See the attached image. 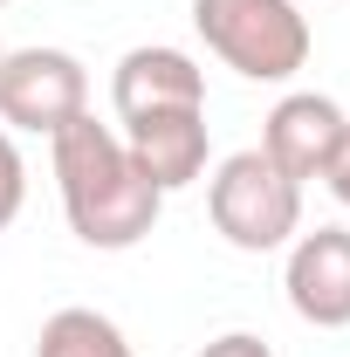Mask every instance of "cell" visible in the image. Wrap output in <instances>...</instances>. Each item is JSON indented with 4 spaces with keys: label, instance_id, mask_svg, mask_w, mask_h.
Returning a JSON list of instances; mask_svg holds the SVG:
<instances>
[{
    "label": "cell",
    "instance_id": "1",
    "mask_svg": "<svg viewBox=\"0 0 350 357\" xmlns=\"http://www.w3.org/2000/svg\"><path fill=\"white\" fill-rule=\"evenodd\" d=\"M55 185H62L76 241H89V248H131V241H144L158 227V206H165V192L144 178L131 144L117 131H103L89 110L55 131Z\"/></svg>",
    "mask_w": 350,
    "mask_h": 357
},
{
    "label": "cell",
    "instance_id": "2",
    "mask_svg": "<svg viewBox=\"0 0 350 357\" xmlns=\"http://www.w3.org/2000/svg\"><path fill=\"white\" fill-rule=\"evenodd\" d=\"M192 21L220 62L254 83H282L309 62V21L296 0H192Z\"/></svg>",
    "mask_w": 350,
    "mask_h": 357
},
{
    "label": "cell",
    "instance_id": "3",
    "mask_svg": "<svg viewBox=\"0 0 350 357\" xmlns=\"http://www.w3.org/2000/svg\"><path fill=\"white\" fill-rule=\"evenodd\" d=\"M206 206H213V227L234 248L268 255L303 220V185L282 172L268 151H234V158H220L213 185H206Z\"/></svg>",
    "mask_w": 350,
    "mask_h": 357
},
{
    "label": "cell",
    "instance_id": "4",
    "mask_svg": "<svg viewBox=\"0 0 350 357\" xmlns=\"http://www.w3.org/2000/svg\"><path fill=\"white\" fill-rule=\"evenodd\" d=\"M89 103V76L69 48H14L0 55V117L21 131H62Z\"/></svg>",
    "mask_w": 350,
    "mask_h": 357
},
{
    "label": "cell",
    "instance_id": "5",
    "mask_svg": "<svg viewBox=\"0 0 350 357\" xmlns=\"http://www.w3.org/2000/svg\"><path fill=\"white\" fill-rule=\"evenodd\" d=\"M124 144H131V158L144 165V178L158 185V192H172V185H192V178L206 172V110L199 103H172V110H144V117H124Z\"/></svg>",
    "mask_w": 350,
    "mask_h": 357
},
{
    "label": "cell",
    "instance_id": "6",
    "mask_svg": "<svg viewBox=\"0 0 350 357\" xmlns=\"http://www.w3.org/2000/svg\"><path fill=\"white\" fill-rule=\"evenodd\" d=\"M344 110L330 103V96H316V89H296V96H282L275 110H268V131H261V151L282 165V172L296 178H323L330 165V151H337V137H344Z\"/></svg>",
    "mask_w": 350,
    "mask_h": 357
},
{
    "label": "cell",
    "instance_id": "7",
    "mask_svg": "<svg viewBox=\"0 0 350 357\" xmlns=\"http://www.w3.org/2000/svg\"><path fill=\"white\" fill-rule=\"evenodd\" d=\"M289 303L296 316L344 330L350 323V227H316L289 255Z\"/></svg>",
    "mask_w": 350,
    "mask_h": 357
},
{
    "label": "cell",
    "instance_id": "8",
    "mask_svg": "<svg viewBox=\"0 0 350 357\" xmlns=\"http://www.w3.org/2000/svg\"><path fill=\"white\" fill-rule=\"evenodd\" d=\"M172 103H199L206 110V76L185 48H131L117 62V117H144V110H172Z\"/></svg>",
    "mask_w": 350,
    "mask_h": 357
},
{
    "label": "cell",
    "instance_id": "9",
    "mask_svg": "<svg viewBox=\"0 0 350 357\" xmlns=\"http://www.w3.org/2000/svg\"><path fill=\"white\" fill-rule=\"evenodd\" d=\"M35 357H131V344L96 310H55L35 337Z\"/></svg>",
    "mask_w": 350,
    "mask_h": 357
},
{
    "label": "cell",
    "instance_id": "10",
    "mask_svg": "<svg viewBox=\"0 0 350 357\" xmlns=\"http://www.w3.org/2000/svg\"><path fill=\"white\" fill-rule=\"evenodd\" d=\"M21 192H28V172H21V151H14V137L0 131V227L21 213Z\"/></svg>",
    "mask_w": 350,
    "mask_h": 357
},
{
    "label": "cell",
    "instance_id": "11",
    "mask_svg": "<svg viewBox=\"0 0 350 357\" xmlns=\"http://www.w3.org/2000/svg\"><path fill=\"white\" fill-rule=\"evenodd\" d=\"M199 357H275V351H268L261 337H248V330H227V337H213Z\"/></svg>",
    "mask_w": 350,
    "mask_h": 357
},
{
    "label": "cell",
    "instance_id": "12",
    "mask_svg": "<svg viewBox=\"0 0 350 357\" xmlns=\"http://www.w3.org/2000/svg\"><path fill=\"white\" fill-rule=\"evenodd\" d=\"M323 178H330V192H337V199L350 206V124H344V137H337V151H330Z\"/></svg>",
    "mask_w": 350,
    "mask_h": 357
},
{
    "label": "cell",
    "instance_id": "13",
    "mask_svg": "<svg viewBox=\"0 0 350 357\" xmlns=\"http://www.w3.org/2000/svg\"><path fill=\"white\" fill-rule=\"evenodd\" d=\"M0 55H7V48H0Z\"/></svg>",
    "mask_w": 350,
    "mask_h": 357
},
{
    "label": "cell",
    "instance_id": "14",
    "mask_svg": "<svg viewBox=\"0 0 350 357\" xmlns=\"http://www.w3.org/2000/svg\"><path fill=\"white\" fill-rule=\"evenodd\" d=\"M0 7H7V0H0Z\"/></svg>",
    "mask_w": 350,
    "mask_h": 357
}]
</instances>
